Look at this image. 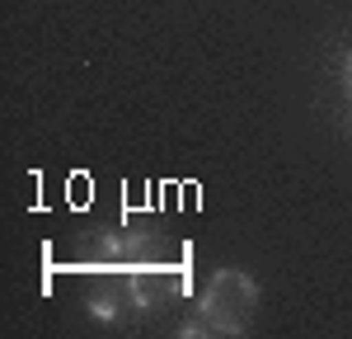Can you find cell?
<instances>
[{
	"mask_svg": "<svg viewBox=\"0 0 352 339\" xmlns=\"http://www.w3.org/2000/svg\"><path fill=\"white\" fill-rule=\"evenodd\" d=\"M127 311H136L127 287H99V292L89 297V316H94V320H104V325H118Z\"/></svg>",
	"mask_w": 352,
	"mask_h": 339,
	"instance_id": "277c9868",
	"label": "cell"
},
{
	"mask_svg": "<svg viewBox=\"0 0 352 339\" xmlns=\"http://www.w3.org/2000/svg\"><path fill=\"white\" fill-rule=\"evenodd\" d=\"M254 307H258V282L244 269H217L197 297V320L207 325V335H244Z\"/></svg>",
	"mask_w": 352,
	"mask_h": 339,
	"instance_id": "6da1fadb",
	"label": "cell"
},
{
	"mask_svg": "<svg viewBox=\"0 0 352 339\" xmlns=\"http://www.w3.org/2000/svg\"><path fill=\"white\" fill-rule=\"evenodd\" d=\"M127 292H132V307L141 316H151V311H164L184 292V274L174 264H141L127 274Z\"/></svg>",
	"mask_w": 352,
	"mask_h": 339,
	"instance_id": "7a4b0ae2",
	"label": "cell"
},
{
	"mask_svg": "<svg viewBox=\"0 0 352 339\" xmlns=\"http://www.w3.org/2000/svg\"><path fill=\"white\" fill-rule=\"evenodd\" d=\"M343 90H348V99H352V52L343 56Z\"/></svg>",
	"mask_w": 352,
	"mask_h": 339,
	"instance_id": "5b68a950",
	"label": "cell"
},
{
	"mask_svg": "<svg viewBox=\"0 0 352 339\" xmlns=\"http://www.w3.org/2000/svg\"><path fill=\"white\" fill-rule=\"evenodd\" d=\"M94 245L104 254V264H122V269H141V264H160V231H99Z\"/></svg>",
	"mask_w": 352,
	"mask_h": 339,
	"instance_id": "3957f363",
	"label": "cell"
}]
</instances>
